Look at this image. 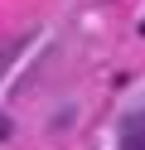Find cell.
Here are the masks:
<instances>
[{
    "mask_svg": "<svg viewBox=\"0 0 145 150\" xmlns=\"http://www.w3.org/2000/svg\"><path fill=\"white\" fill-rule=\"evenodd\" d=\"M121 150H145V111H131L121 121Z\"/></svg>",
    "mask_w": 145,
    "mask_h": 150,
    "instance_id": "cell-1",
    "label": "cell"
}]
</instances>
